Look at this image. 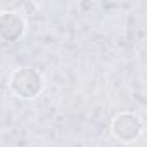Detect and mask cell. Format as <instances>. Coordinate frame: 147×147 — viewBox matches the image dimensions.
Listing matches in <instances>:
<instances>
[{
  "label": "cell",
  "mask_w": 147,
  "mask_h": 147,
  "mask_svg": "<svg viewBox=\"0 0 147 147\" xmlns=\"http://www.w3.org/2000/svg\"><path fill=\"white\" fill-rule=\"evenodd\" d=\"M111 131L121 142H133L142 133V119L135 113H119L111 121Z\"/></svg>",
  "instance_id": "obj_2"
},
{
  "label": "cell",
  "mask_w": 147,
  "mask_h": 147,
  "mask_svg": "<svg viewBox=\"0 0 147 147\" xmlns=\"http://www.w3.org/2000/svg\"><path fill=\"white\" fill-rule=\"evenodd\" d=\"M24 19L16 12L0 14V38L4 42H18L24 33Z\"/></svg>",
  "instance_id": "obj_3"
},
{
  "label": "cell",
  "mask_w": 147,
  "mask_h": 147,
  "mask_svg": "<svg viewBox=\"0 0 147 147\" xmlns=\"http://www.w3.org/2000/svg\"><path fill=\"white\" fill-rule=\"evenodd\" d=\"M11 90L21 99H35L42 94L45 83L42 75L31 67H19L11 76Z\"/></svg>",
  "instance_id": "obj_1"
}]
</instances>
